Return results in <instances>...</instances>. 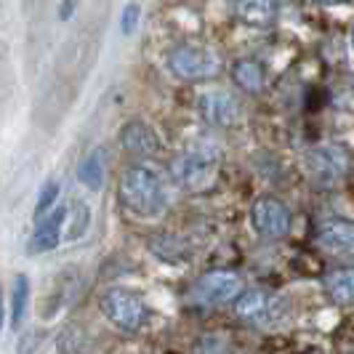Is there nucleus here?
I'll return each instance as SVG.
<instances>
[{
	"mask_svg": "<svg viewBox=\"0 0 354 354\" xmlns=\"http://www.w3.org/2000/svg\"><path fill=\"white\" fill-rule=\"evenodd\" d=\"M325 290L336 304H352L354 301V269L352 266H341L333 269L325 277Z\"/></svg>",
	"mask_w": 354,
	"mask_h": 354,
	"instance_id": "13",
	"label": "nucleus"
},
{
	"mask_svg": "<svg viewBox=\"0 0 354 354\" xmlns=\"http://www.w3.org/2000/svg\"><path fill=\"white\" fill-rule=\"evenodd\" d=\"M240 293H243L240 274H234L230 269H213L192 285L189 299L200 306H224L230 301H237Z\"/></svg>",
	"mask_w": 354,
	"mask_h": 354,
	"instance_id": "5",
	"label": "nucleus"
},
{
	"mask_svg": "<svg viewBox=\"0 0 354 354\" xmlns=\"http://www.w3.org/2000/svg\"><path fill=\"white\" fill-rule=\"evenodd\" d=\"M197 109H200V115H203L205 123L218 125V128H230V125L237 123L240 115H243L237 96L230 93V91H221V88H213V91L200 93Z\"/></svg>",
	"mask_w": 354,
	"mask_h": 354,
	"instance_id": "8",
	"label": "nucleus"
},
{
	"mask_svg": "<svg viewBox=\"0 0 354 354\" xmlns=\"http://www.w3.org/2000/svg\"><path fill=\"white\" fill-rule=\"evenodd\" d=\"M75 8H77L75 3H62V6H59V17H62V19L72 17V11H75Z\"/></svg>",
	"mask_w": 354,
	"mask_h": 354,
	"instance_id": "21",
	"label": "nucleus"
},
{
	"mask_svg": "<svg viewBox=\"0 0 354 354\" xmlns=\"http://www.w3.org/2000/svg\"><path fill=\"white\" fill-rule=\"evenodd\" d=\"M240 21L245 24H253V27H266L272 24L274 17H277V6L274 3H266V0H250V3H237L234 6Z\"/></svg>",
	"mask_w": 354,
	"mask_h": 354,
	"instance_id": "15",
	"label": "nucleus"
},
{
	"mask_svg": "<svg viewBox=\"0 0 354 354\" xmlns=\"http://www.w3.org/2000/svg\"><path fill=\"white\" fill-rule=\"evenodd\" d=\"M56 195H59V184L56 181H48L43 189H40V197H37V205H35V218L40 221V218H46L48 213L53 211V200H56Z\"/></svg>",
	"mask_w": 354,
	"mask_h": 354,
	"instance_id": "18",
	"label": "nucleus"
},
{
	"mask_svg": "<svg viewBox=\"0 0 354 354\" xmlns=\"http://www.w3.org/2000/svg\"><path fill=\"white\" fill-rule=\"evenodd\" d=\"M67 211L70 208H53L46 218L37 221L35 232L27 243L30 253H46V250H53L62 240V232H64V221H67Z\"/></svg>",
	"mask_w": 354,
	"mask_h": 354,
	"instance_id": "11",
	"label": "nucleus"
},
{
	"mask_svg": "<svg viewBox=\"0 0 354 354\" xmlns=\"http://www.w3.org/2000/svg\"><path fill=\"white\" fill-rule=\"evenodd\" d=\"M104 174H106V162H104V149H93L88 158L80 162L77 168V178L80 184H86L88 189H102L104 184Z\"/></svg>",
	"mask_w": 354,
	"mask_h": 354,
	"instance_id": "16",
	"label": "nucleus"
},
{
	"mask_svg": "<svg viewBox=\"0 0 354 354\" xmlns=\"http://www.w3.org/2000/svg\"><path fill=\"white\" fill-rule=\"evenodd\" d=\"M120 200L136 216H158L168 205V178L155 165H131L120 176Z\"/></svg>",
	"mask_w": 354,
	"mask_h": 354,
	"instance_id": "1",
	"label": "nucleus"
},
{
	"mask_svg": "<svg viewBox=\"0 0 354 354\" xmlns=\"http://www.w3.org/2000/svg\"><path fill=\"white\" fill-rule=\"evenodd\" d=\"M27 304H30V280L24 274H17L14 280V301H11V325L19 328L27 315Z\"/></svg>",
	"mask_w": 354,
	"mask_h": 354,
	"instance_id": "17",
	"label": "nucleus"
},
{
	"mask_svg": "<svg viewBox=\"0 0 354 354\" xmlns=\"http://www.w3.org/2000/svg\"><path fill=\"white\" fill-rule=\"evenodd\" d=\"M168 70L178 80H211L221 70V59L205 46H176L168 53Z\"/></svg>",
	"mask_w": 354,
	"mask_h": 354,
	"instance_id": "3",
	"label": "nucleus"
},
{
	"mask_svg": "<svg viewBox=\"0 0 354 354\" xmlns=\"http://www.w3.org/2000/svg\"><path fill=\"white\" fill-rule=\"evenodd\" d=\"M3 319H6V312H3V290H0V328H3Z\"/></svg>",
	"mask_w": 354,
	"mask_h": 354,
	"instance_id": "22",
	"label": "nucleus"
},
{
	"mask_svg": "<svg viewBox=\"0 0 354 354\" xmlns=\"http://www.w3.org/2000/svg\"><path fill=\"white\" fill-rule=\"evenodd\" d=\"M352 40H354V32H352Z\"/></svg>",
	"mask_w": 354,
	"mask_h": 354,
	"instance_id": "23",
	"label": "nucleus"
},
{
	"mask_svg": "<svg viewBox=\"0 0 354 354\" xmlns=\"http://www.w3.org/2000/svg\"><path fill=\"white\" fill-rule=\"evenodd\" d=\"M232 80L245 91V93H259L264 88V67L253 59H240L232 67Z\"/></svg>",
	"mask_w": 354,
	"mask_h": 354,
	"instance_id": "14",
	"label": "nucleus"
},
{
	"mask_svg": "<svg viewBox=\"0 0 354 354\" xmlns=\"http://www.w3.org/2000/svg\"><path fill=\"white\" fill-rule=\"evenodd\" d=\"M195 354H234L232 346L221 336H205L195 346Z\"/></svg>",
	"mask_w": 354,
	"mask_h": 354,
	"instance_id": "19",
	"label": "nucleus"
},
{
	"mask_svg": "<svg viewBox=\"0 0 354 354\" xmlns=\"http://www.w3.org/2000/svg\"><path fill=\"white\" fill-rule=\"evenodd\" d=\"M221 168V149L213 142H195L184 155L174 160V181L187 192L208 189Z\"/></svg>",
	"mask_w": 354,
	"mask_h": 354,
	"instance_id": "2",
	"label": "nucleus"
},
{
	"mask_svg": "<svg viewBox=\"0 0 354 354\" xmlns=\"http://www.w3.org/2000/svg\"><path fill=\"white\" fill-rule=\"evenodd\" d=\"M317 240L325 250H333L338 256L354 253V224L344 218H330L317 230Z\"/></svg>",
	"mask_w": 354,
	"mask_h": 354,
	"instance_id": "12",
	"label": "nucleus"
},
{
	"mask_svg": "<svg viewBox=\"0 0 354 354\" xmlns=\"http://www.w3.org/2000/svg\"><path fill=\"white\" fill-rule=\"evenodd\" d=\"M99 306L104 317L118 325L120 330H139L147 319V304L139 293L128 288H109L104 296L99 299Z\"/></svg>",
	"mask_w": 354,
	"mask_h": 354,
	"instance_id": "4",
	"label": "nucleus"
},
{
	"mask_svg": "<svg viewBox=\"0 0 354 354\" xmlns=\"http://www.w3.org/2000/svg\"><path fill=\"white\" fill-rule=\"evenodd\" d=\"M139 6L136 3H128L123 8V32L128 35V32H133V27H136V21H139Z\"/></svg>",
	"mask_w": 354,
	"mask_h": 354,
	"instance_id": "20",
	"label": "nucleus"
},
{
	"mask_svg": "<svg viewBox=\"0 0 354 354\" xmlns=\"http://www.w3.org/2000/svg\"><path fill=\"white\" fill-rule=\"evenodd\" d=\"M304 165H306V176L312 178L315 184L330 187V184H336L338 178L346 174L349 155L338 144H322V147H315V149L306 152Z\"/></svg>",
	"mask_w": 354,
	"mask_h": 354,
	"instance_id": "6",
	"label": "nucleus"
},
{
	"mask_svg": "<svg viewBox=\"0 0 354 354\" xmlns=\"http://www.w3.org/2000/svg\"><path fill=\"white\" fill-rule=\"evenodd\" d=\"M280 312V301L266 293L261 288H250V290H243L240 299L234 301V315L245 322H266V319L277 317Z\"/></svg>",
	"mask_w": 354,
	"mask_h": 354,
	"instance_id": "9",
	"label": "nucleus"
},
{
	"mask_svg": "<svg viewBox=\"0 0 354 354\" xmlns=\"http://www.w3.org/2000/svg\"><path fill=\"white\" fill-rule=\"evenodd\" d=\"M120 147L136 158H149L160 149V136L155 133V128L147 125L144 120H131L120 131Z\"/></svg>",
	"mask_w": 354,
	"mask_h": 354,
	"instance_id": "10",
	"label": "nucleus"
},
{
	"mask_svg": "<svg viewBox=\"0 0 354 354\" xmlns=\"http://www.w3.org/2000/svg\"><path fill=\"white\" fill-rule=\"evenodd\" d=\"M250 218H253V227L261 237H285L290 232V211L283 200L277 197H259L250 208Z\"/></svg>",
	"mask_w": 354,
	"mask_h": 354,
	"instance_id": "7",
	"label": "nucleus"
}]
</instances>
